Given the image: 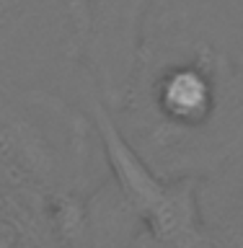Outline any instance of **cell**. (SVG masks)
I'll use <instances>...</instances> for the list:
<instances>
[{"instance_id":"obj_1","label":"cell","mask_w":243,"mask_h":248,"mask_svg":"<svg viewBox=\"0 0 243 248\" xmlns=\"http://www.w3.org/2000/svg\"><path fill=\"white\" fill-rule=\"evenodd\" d=\"M116 122L163 176H207L243 150V5L150 0Z\"/></svg>"},{"instance_id":"obj_2","label":"cell","mask_w":243,"mask_h":248,"mask_svg":"<svg viewBox=\"0 0 243 248\" xmlns=\"http://www.w3.org/2000/svg\"><path fill=\"white\" fill-rule=\"evenodd\" d=\"M0 163L52 194H88L106 173L88 108L60 91L0 78Z\"/></svg>"},{"instance_id":"obj_3","label":"cell","mask_w":243,"mask_h":248,"mask_svg":"<svg viewBox=\"0 0 243 248\" xmlns=\"http://www.w3.org/2000/svg\"><path fill=\"white\" fill-rule=\"evenodd\" d=\"M83 104L96 127L109 176L132 202L145 225V246L199 248L215 246L202 215V176H163L130 142L114 108L93 85L83 88Z\"/></svg>"},{"instance_id":"obj_4","label":"cell","mask_w":243,"mask_h":248,"mask_svg":"<svg viewBox=\"0 0 243 248\" xmlns=\"http://www.w3.org/2000/svg\"><path fill=\"white\" fill-rule=\"evenodd\" d=\"M57 246L49 194L0 163V248Z\"/></svg>"},{"instance_id":"obj_5","label":"cell","mask_w":243,"mask_h":248,"mask_svg":"<svg viewBox=\"0 0 243 248\" xmlns=\"http://www.w3.org/2000/svg\"><path fill=\"white\" fill-rule=\"evenodd\" d=\"M83 246H145V225L109 176L83 197Z\"/></svg>"},{"instance_id":"obj_6","label":"cell","mask_w":243,"mask_h":248,"mask_svg":"<svg viewBox=\"0 0 243 248\" xmlns=\"http://www.w3.org/2000/svg\"><path fill=\"white\" fill-rule=\"evenodd\" d=\"M23 5H26V0H0V31L21 13Z\"/></svg>"}]
</instances>
